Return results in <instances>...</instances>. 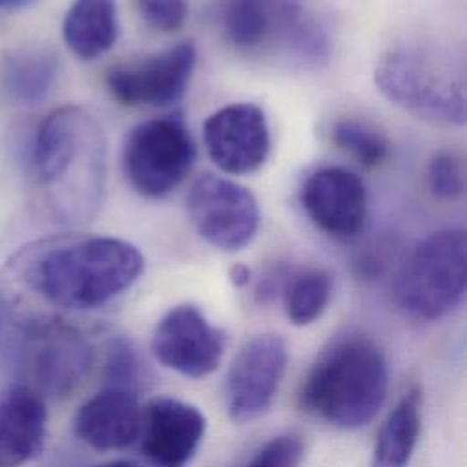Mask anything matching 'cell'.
I'll return each instance as SVG.
<instances>
[{
    "instance_id": "obj_1",
    "label": "cell",
    "mask_w": 467,
    "mask_h": 467,
    "mask_svg": "<svg viewBox=\"0 0 467 467\" xmlns=\"http://www.w3.org/2000/svg\"><path fill=\"white\" fill-rule=\"evenodd\" d=\"M144 259L131 243L99 234L64 232L35 239L15 252L0 275L2 303L13 314L38 306L95 310L126 292Z\"/></svg>"
},
{
    "instance_id": "obj_2",
    "label": "cell",
    "mask_w": 467,
    "mask_h": 467,
    "mask_svg": "<svg viewBox=\"0 0 467 467\" xmlns=\"http://www.w3.org/2000/svg\"><path fill=\"white\" fill-rule=\"evenodd\" d=\"M33 162L57 221L82 226L99 213L106 182V135L80 106H60L38 126Z\"/></svg>"
},
{
    "instance_id": "obj_3",
    "label": "cell",
    "mask_w": 467,
    "mask_h": 467,
    "mask_svg": "<svg viewBox=\"0 0 467 467\" xmlns=\"http://www.w3.org/2000/svg\"><path fill=\"white\" fill-rule=\"evenodd\" d=\"M389 390V361L365 332L336 334L316 356L299 389V405L310 416L354 431L379 412Z\"/></svg>"
},
{
    "instance_id": "obj_4",
    "label": "cell",
    "mask_w": 467,
    "mask_h": 467,
    "mask_svg": "<svg viewBox=\"0 0 467 467\" xmlns=\"http://www.w3.org/2000/svg\"><path fill=\"white\" fill-rule=\"evenodd\" d=\"M224 42L252 58L296 67H321L330 58V35L316 0H213Z\"/></svg>"
},
{
    "instance_id": "obj_5",
    "label": "cell",
    "mask_w": 467,
    "mask_h": 467,
    "mask_svg": "<svg viewBox=\"0 0 467 467\" xmlns=\"http://www.w3.org/2000/svg\"><path fill=\"white\" fill-rule=\"evenodd\" d=\"M88 334L60 314L15 316L9 365L15 385L46 400H64L86 379L93 365Z\"/></svg>"
},
{
    "instance_id": "obj_6",
    "label": "cell",
    "mask_w": 467,
    "mask_h": 467,
    "mask_svg": "<svg viewBox=\"0 0 467 467\" xmlns=\"http://www.w3.org/2000/svg\"><path fill=\"white\" fill-rule=\"evenodd\" d=\"M374 82L398 108L434 124L465 122L463 66L449 53L423 46H400L381 55Z\"/></svg>"
},
{
    "instance_id": "obj_7",
    "label": "cell",
    "mask_w": 467,
    "mask_h": 467,
    "mask_svg": "<svg viewBox=\"0 0 467 467\" xmlns=\"http://www.w3.org/2000/svg\"><path fill=\"white\" fill-rule=\"evenodd\" d=\"M467 239L458 228L427 235L398 272L394 296L398 306L420 321L451 314L465 296Z\"/></svg>"
},
{
    "instance_id": "obj_8",
    "label": "cell",
    "mask_w": 467,
    "mask_h": 467,
    "mask_svg": "<svg viewBox=\"0 0 467 467\" xmlns=\"http://www.w3.org/2000/svg\"><path fill=\"white\" fill-rule=\"evenodd\" d=\"M197 157L195 142L179 115L137 124L122 146V170L144 197H162L186 179Z\"/></svg>"
},
{
    "instance_id": "obj_9",
    "label": "cell",
    "mask_w": 467,
    "mask_h": 467,
    "mask_svg": "<svg viewBox=\"0 0 467 467\" xmlns=\"http://www.w3.org/2000/svg\"><path fill=\"white\" fill-rule=\"evenodd\" d=\"M186 210L201 239L224 252L248 246L259 228L255 195L246 186L215 173H201L193 181Z\"/></svg>"
},
{
    "instance_id": "obj_10",
    "label": "cell",
    "mask_w": 467,
    "mask_h": 467,
    "mask_svg": "<svg viewBox=\"0 0 467 467\" xmlns=\"http://www.w3.org/2000/svg\"><path fill=\"white\" fill-rule=\"evenodd\" d=\"M288 363V345L283 336L265 332L246 341L235 354L224 378V407L235 423L263 416L281 385Z\"/></svg>"
},
{
    "instance_id": "obj_11",
    "label": "cell",
    "mask_w": 467,
    "mask_h": 467,
    "mask_svg": "<svg viewBox=\"0 0 467 467\" xmlns=\"http://www.w3.org/2000/svg\"><path fill=\"white\" fill-rule=\"evenodd\" d=\"M226 343V332L210 323L199 306L182 303L159 319L151 352L166 368L197 379L217 370Z\"/></svg>"
},
{
    "instance_id": "obj_12",
    "label": "cell",
    "mask_w": 467,
    "mask_h": 467,
    "mask_svg": "<svg viewBox=\"0 0 467 467\" xmlns=\"http://www.w3.org/2000/svg\"><path fill=\"white\" fill-rule=\"evenodd\" d=\"M195 58L193 42H179L161 53L111 67L106 73V86L124 106L164 108L186 93Z\"/></svg>"
},
{
    "instance_id": "obj_13",
    "label": "cell",
    "mask_w": 467,
    "mask_h": 467,
    "mask_svg": "<svg viewBox=\"0 0 467 467\" xmlns=\"http://www.w3.org/2000/svg\"><path fill=\"white\" fill-rule=\"evenodd\" d=\"M212 162L232 175L257 171L270 153L265 111L252 102H234L213 111L202 126Z\"/></svg>"
},
{
    "instance_id": "obj_14",
    "label": "cell",
    "mask_w": 467,
    "mask_h": 467,
    "mask_svg": "<svg viewBox=\"0 0 467 467\" xmlns=\"http://www.w3.org/2000/svg\"><path fill=\"white\" fill-rule=\"evenodd\" d=\"M206 418L182 400L159 396L142 407L139 445L153 467H186L204 438Z\"/></svg>"
},
{
    "instance_id": "obj_15",
    "label": "cell",
    "mask_w": 467,
    "mask_h": 467,
    "mask_svg": "<svg viewBox=\"0 0 467 467\" xmlns=\"http://www.w3.org/2000/svg\"><path fill=\"white\" fill-rule=\"evenodd\" d=\"M299 201L308 219L337 239L356 237L367 223L365 184L343 166L314 170L301 184Z\"/></svg>"
},
{
    "instance_id": "obj_16",
    "label": "cell",
    "mask_w": 467,
    "mask_h": 467,
    "mask_svg": "<svg viewBox=\"0 0 467 467\" xmlns=\"http://www.w3.org/2000/svg\"><path fill=\"white\" fill-rule=\"evenodd\" d=\"M142 407L130 389L104 385L75 412L73 431L97 451H120L137 441Z\"/></svg>"
},
{
    "instance_id": "obj_17",
    "label": "cell",
    "mask_w": 467,
    "mask_h": 467,
    "mask_svg": "<svg viewBox=\"0 0 467 467\" xmlns=\"http://www.w3.org/2000/svg\"><path fill=\"white\" fill-rule=\"evenodd\" d=\"M47 405L33 390L9 383L0 392V462L18 467L35 460L46 441Z\"/></svg>"
},
{
    "instance_id": "obj_18",
    "label": "cell",
    "mask_w": 467,
    "mask_h": 467,
    "mask_svg": "<svg viewBox=\"0 0 467 467\" xmlns=\"http://www.w3.org/2000/svg\"><path fill=\"white\" fill-rule=\"evenodd\" d=\"M58 57L44 46H24L5 53L2 62V88L18 106H35L53 89L58 77Z\"/></svg>"
},
{
    "instance_id": "obj_19",
    "label": "cell",
    "mask_w": 467,
    "mask_h": 467,
    "mask_svg": "<svg viewBox=\"0 0 467 467\" xmlns=\"http://www.w3.org/2000/svg\"><path fill=\"white\" fill-rule=\"evenodd\" d=\"M62 36L73 55L95 60L119 38V16L113 0H75L62 22Z\"/></svg>"
},
{
    "instance_id": "obj_20",
    "label": "cell",
    "mask_w": 467,
    "mask_h": 467,
    "mask_svg": "<svg viewBox=\"0 0 467 467\" xmlns=\"http://www.w3.org/2000/svg\"><path fill=\"white\" fill-rule=\"evenodd\" d=\"M421 405L418 385L400 396L376 436L370 467H409L421 432Z\"/></svg>"
},
{
    "instance_id": "obj_21",
    "label": "cell",
    "mask_w": 467,
    "mask_h": 467,
    "mask_svg": "<svg viewBox=\"0 0 467 467\" xmlns=\"http://www.w3.org/2000/svg\"><path fill=\"white\" fill-rule=\"evenodd\" d=\"M332 290L334 279L323 268H305L290 274L283 288L288 321L306 327L319 319L330 303Z\"/></svg>"
},
{
    "instance_id": "obj_22",
    "label": "cell",
    "mask_w": 467,
    "mask_h": 467,
    "mask_svg": "<svg viewBox=\"0 0 467 467\" xmlns=\"http://www.w3.org/2000/svg\"><path fill=\"white\" fill-rule=\"evenodd\" d=\"M332 140L337 148L350 153L359 164L367 168L379 166L389 155L387 139L378 130L361 120H337L332 128Z\"/></svg>"
},
{
    "instance_id": "obj_23",
    "label": "cell",
    "mask_w": 467,
    "mask_h": 467,
    "mask_svg": "<svg viewBox=\"0 0 467 467\" xmlns=\"http://www.w3.org/2000/svg\"><path fill=\"white\" fill-rule=\"evenodd\" d=\"M142 383V361L130 339L115 337L104 361V385L130 389L139 392Z\"/></svg>"
},
{
    "instance_id": "obj_24",
    "label": "cell",
    "mask_w": 467,
    "mask_h": 467,
    "mask_svg": "<svg viewBox=\"0 0 467 467\" xmlns=\"http://www.w3.org/2000/svg\"><path fill=\"white\" fill-rule=\"evenodd\" d=\"M305 443L296 432H281L265 441L250 458L246 467H299Z\"/></svg>"
},
{
    "instance_id": "obj_25",
    "label": "cell",
    "mask_w": 467,
    "mask_h": 467,
    "mask_svg": "<svg viewBox=\"0 0 467 467\" xmlns=\"http://www.w3.org/2000/svg\"><path fill=\"white\" fill-rule=\"evenodd\" d=\"M429 186L438 199H456L463 192V168L456 155L441 151L431 159Z\"/></svg>"
},
{
    "instance_id": "obj_26",
    "label": "cell",
    "mask_w": 467,
    "mask_h": 467,
    "mask_svg": "<svg viewBox=\"0 0 467 467\" xmlns=\"http://www.w3.org/2000/svg\"><path fill=\"white\" fill-rule=\"evenodd\" d=\"M142 18L157 31H177L186 18V0H139Z\"/></svg>"
},
{
    "instance_id": "obj_27",
    "label": "cell",
    "mask_w": 467,
    "mask_h": 467,
    "mask_svg": "<svg viewBox=\"0 0 467 467\" xmlns=\"http://www.w3.org/2000/svg\"><path fill=\"white\" fill-rule=\"evenodd\" d=\"M230 279L235 286H244L250 281V268L244 265H234L230 268Z\"/></svg>"
},
{
    "instance_id": "obj_28",
    "label": "cell",
    "mask_w": 467,
    "mask_h": 467,
    "mask_svg": "<svg viewBox=\"0 0 467 467\" xmlns=\"http://www.w3.org/2000/svg\"><path fill=\"white\" fill-rule=\"evenodd\" d=\"M95 467H140V465L135 462H130V460H111V462L99 463Z\"/></svg>"
},
{
    "instance_id": "obj_29",
    "label": "cell",
    "mask_w": 467,
    "mask_h": 467,
    "mask_svg": "<svg viewBox=\"0 0 467 467\" xmlns=\"http://www.w3.org/2000/svg\"><path fill=\"white\" fill-rule=\"evenodd\" d=\"M33 0H0V9H16L31 4Z\"/></svg>"
},
{
    "instance_id": "obj_30",
    "label": "cell",
    "mask_w": 467,
    "mask_h": 467,
    "mask_svg": "<svg viewBox=\"0 0 467 467\" xmlns=\"http://www.w3.org/2000/svg\"><path fill=\"white\" fill-rule=\"evenodd\" d=\"M2 312H4V305H2V301H0V325H2Z\"/></svg>"
},
{
    "instance_id": "obj_31",
    "label": "cell",
    "mask_w": 467,
    "mask_h": 467,
    "mask_svg": "<svg viewBox=\"0 0 467 467\" xmlns=\"http://www.w3.org/2000/svg\"><path fill=\"white\" fill-rule=\"evenodd\" d=\"M0 467H4V465H2V462H0Z\"/></svg>"
}]
</instances>
